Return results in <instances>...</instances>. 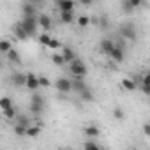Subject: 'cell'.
Segmentation results:
<instances>
[{
  "label": "cell",
  "instance_id": "cell-1",
  "mask_svg": "<svg viewBox=\"0 0 150 150\" xmlns=\"http://www.w3.org/2000/svg\"><path fill=\"white\" fill-rule=\"evenodd\" d=\"M118 32H120L122 39H125V41H136L138 39V28L132 21H124L120 25Z\"/></svg>",
  "mask_w": 150,
  "mask_h": 150
},
{
  "label": "cell",
  "instance_id": "cell-2",
  "mask_svg": "<svg viewBox=\"0 0 150 150\" xmlns=\"http://www.w3.org/2000/svg\"><path fill=\"white\" fill-rule=\"evenodd\" d=\"M69 72L72 74L74 78H80V80H83V78L87 76L88 69H87L85 62H81V60H74V62H71V64H69Z\"/></svg>",
  "mask_w": 150,
  "mask_h": 150
},
{
  "label": "cell",
  "instance_id": "cell-3",
  "mask_svg": "<svg viewBox=\"0 0 150 150\" xmlns=\"http://www.w3.org/2000/svg\"><path fill=\"white\" fill-rule=\"evenodd\" d=\"M21 27L25 28V32L28 34V37H34L35 34H37V28H39V16H35V18H21Z\"/></svg>",
  "mask_w": 150,
  "mask_h": 150
},
{
  "label": "cell",
  "instance_id": "cell-4",
  "mask_svg": "<svg viewBox=\"0 0 150 150\" xmlns=\"http://www.w3.org/2000/svg\"><path fill=\"white\" fill-rule=\"evenodd\" d=\"M55 88L60 94H69V92H72V80H69V78H58L55 81Z\"/></svg>",
  "mask_w": 150,
  "mask_h": 150
},
{
  "label": "cell",
  "instance_id": "cell-5",
  "mask_svg": "<svg viewBox=\"0 0 150 150\" xmlns=\"http://www.w3.org/2000/svg\"><path fill=\"white\" fill-rule=\"evenodd\" d=\"M21 13H23L25 18H35V16H39L37 4L35 2H23L21 4Z\"/></svg>",
  "mask_w": 150,
  "mask_h": 150
},
{
  "label": "cell",
  "instance_id": "cell-6",
  "mask_svg": "<svg viewBox=\"0 0 150 150\" xmlns=\"http://www.w3.org/2000/svg\"><path fill=\"white\" fill-rule=\"evenodd\" d=\"M110 58H111L113 62H117V64L124 62V58H125V50H124V42H117V46H115V50L111 51Z\"/></svg>",
  "mask_w": 150,
  "mask_h": 150
},
{
  "label": "cell",
  "instance_id": "cell-7",
  "mask_svg": "<svg viewBox=\"0 0 150 150\" xmlns=\"http://www.w3.org/2000/svg\"><path fill=\"white\" fill-rule=\"evenodd\" d=\"M11 83H13V87H16V88H21V87H27V74H23V72H13L11 74Z\"/></svg>",
  "mask_w": 150,
  "mask_h": 150
},
{
  "label": "cell",
  "instance_id": "cell-8",
  "mask_svg": "<svg viewBox=\"0 0 150 150\" xmlns=\"http://www.w3.org/2000/svg\"><path fill=\"white\" fill-rule=\"evenodd\" d=\"M74 7H76V2H72V0H58L57 2V9L60 13H74Z\"/></svg>",
  "mask_w": 150,
  "mask_h": 150
},
{
  "label": "cell",
  "instance_id": "cell-9",
  "mask_svg": "<svg viewBox=\"0 0 150 150\" xmlns=\"http://www.w3.org/2000/svg\"><path fill=\"white\" fill-rule=\"evenodd\" d=\"M99 46H101V51H103L104 55H108V57H110V55H111V51L115 50L117 42H115L113 39H108V37H106V39H103V41L99 42Z\"/></svg>",
  "mask_w": 150,
  "mask_h": 150
},
{
  "label": "cell",
  "instance_id": "cell-10",
  "mask_svg": "<svg viewBox=\"0 0 150 150\" xmlns=\"http://www.w3.org/2000/svg\"><path fill=\"white\" fill-rule=\"evenodd\" d=\"M39 87H41V83H39V76H35L34 72H28V74H27V88L32 90V92H35Z\"/></svg>",
  "mask_w": 150,
  "mask_h": 150
},
{
  "label": "cell",
  "instance_id": "cell-11",
  "mask_svg": "<svg viewBox=\"0 0 150 150\" xmlns=\"http://www.w3.org/2000/svg\"><path fill=\"white\" fill-rule=\"evenodd\" d=\"M62 57H64L65 64H71V62H74V60H78V58H76V51H74L71 46H64V48H62Z\"/></svg>",
  "mask_w": 150,
  "mask_h": 150
},
{
  "label": "cell",
  "instance_id": "cell-12",
  "mask_svg": "<svg viewBox=\"0 0 150 150\" xmlns=\"http://www.w3.org/2000/svg\"><path fill=\"white\" fill-rule=\"evenodd\" d=\"M13 34H14V37H16V39H20V41H25V39H28V34L25 32V28L21 27V23H20V21L13 25Z\"/></svg>",
  "mask_w": 150,
  "mask_h": 150
},
{
  "label": "cell",
  "instance_id": "cell-13",
  "mask_svg": "<svg viewBox=\"0 0 150 150\" xmlns=\"http://www.w3.org/2000/svg\"><path fill=\"white\" fill-rule=\"evenodd\" d=\"M83 134H85L87 138L94 139V138H99V136H101V129H99L97 125H85V127H83Z\"/></svg>",
  "mask_w": 150,
  "mask_h": 150
},
{
  "label": "cell",
  "instance_id": "cell-14",
  "mask_svg": "<svg viewBox=\"0 0 150 150\" xmlns=\"http://www.w3.org/2000/svg\"><path fill=\"white\" fill-rule=\"evenodd\" d=\"M14 124H20V125H23V127H27V129L34 125V124H32V117H28V115H25V113H20V115L16 117Z\"/></svg>",
  "mask_w": 150,
  "mask_h": 150
},
{
  "label": "cell",
  "instance_id": "cell-15",
  "mask_svg": "<svg viewBox=\"0 0 150 150\" xmlns=\"http://www.w3.org/2000/svg\"><path fill=\"white\" fill-rule=\"evenodd\" d=\"M58 18H60V23H64V25H72L78 20L76 16H74V13H60Z\"/></svg>",
  "mask_w": 150,
  "mask_h": 150
},
{
  "label": "cell",
  "instance_id": "cell-16",
  "mask_svg": "<svg viewBox=\"0 0 150 150\" xmlns=\"http://www.w3.org/2000/svg\"><path fill=\"white\" fill-rule=\"evenodd\" d=\"M39 27H42V30H50L51 28V18L44 13L39 14Z\"/></svg>",
  "mask_w": 150,
  "mask_h": 150
},
{
  "label": "cell",
  "instance_id": "cell-17",
  "mask_svg": "<svg viewBox=\"0 0 150 150\" xmlns=\"http://www.w3.org/2000/svg\"><path fill=\"white\" fill-rule=\"evenodd\" d=\"M87 87H88V85H87L83 80H80V78H74V80H72V90H74V92L81 94V92H83Z\"/></svg>",
  "mask_w": 150,
  "mask_h": 150
},
{
  "label": "cell",
  "instance_id": "cell-18",
  "mask_svg": "<svg viewBox=\"0 0 150 150\" xmlns=\"http://www.w3.org/2000/svg\"><path fill=\"white\" fill-rule=\"evenodd\" d=\"M120 85H122V88H124V90H129V92H132V90H136V88H138V83H136L134 80H131V78H124Z\"/></svg>",
  "mask_w": 150,
  "mask_h": 150
},
{
  "label": "cell",
  "instance_id": "cell-19",
  "mask_svg": "<svg viewBox=\"0 0 150 150\" xmlns=\"http://www.w3.org/2000/svg\"><path fill=\"white\" fill-rule=\"evenodd\" d=\"M7 60L13 62V64H21V55H20V51L13 48V50L7 53Z\"/></svg>",
  "mask_w": 150,
  "mask_h": 150
},
{
  "label": "cell",
  "instance_id": "cell-20",
  "mask_svg": "<svg viewBox=\"0 0 150 150\" xmlns=\"http://www.w3.org/2000/svg\"><path fill=\"white\" fill-rule=\"evenodd\" d=\"M41 131H42V125L41 124H35V125H32V127L27 129V136L28 138H37L41 134Z\"/></svg>",
  "mask_w": 150,
  "mask_h": 150
},
{
  "label": "cell",
  "instance_id": "cell-21",
  "mask_svg": "<svg viewBox=\"0 0 150 150\" xmlns=\"http://www.w3.org/2000/svg\"><path fill=\"white\" fill-rule=\"evenodd\" d=\"M76 23H78L80 28H87V27L90 25V16H88V14H80L78 20H76Z\"/></svg>",
  "mask_w": 150,
  "mask_h": 150
},
{
  "label": "cell",
  "instance_id": "cell-22",
  "mask_svg": "<svg viewBox=\"0 0 150 150\" xmlns=\"http://www.w3.org/2000/svg\"><path fill=\"white\" fill-rule=\"evenodd\" d=\"M11 50H13V42L9 39H2V41H0V51H2L4 55H7Z\"/></svg>",
  "mask_w": 150,
  "mask_h": 150
},
{
  "label": "cell",
  "instance_id": "cell-23",
  "mask_svg": "<svg viewBox=\"0 0 150 150\" xmlns=\"http://www.w3.org/2000/svg\"><path fill=\"white\" fill-rule=\"evenodd\" d=\"M2 113H4V117H6L7 120H16V117L20 115V113H18V108H16V106H13V108L6 110V111H2Z\"/></svg>",
  "mask_w": 150,
  "mask_h": 150
},
{
  "label": "cell",
  "instance_id": "cell-24",
  "mask_svg": "<svg viewBox=\"0 0 150 150\" xmlns=\"http://www.w3.org/2000/svg\"><path fill=\"white\" fill-rule=\"evenodd\" d=\"M28 110H30V113H34L35 117H39V115L44 111V104H35V103H30Z\"/></svg>",
  "mask_w": 150,
  "mask_h": 150
},
{
  "label": "cell",
  "instance_id": "cell-25",
  "mask_svg": "<svg viewBox=\"0 0 150 150\" xmlns=\"http://www.w3.org/2000/svg\"><path fill=\"white\" fill-rule=\"evenodd\" d=\"M14 104H13V101H11V97H2V99H0V110H2V111H6V110H9V108H13Z\"/></svg>",
  "mask_w": 150,
  "mask_h": 150
},
{
  "label": "cell",
  "instance_id": "cell-26",
  "mask_svg": "<svg viewBox=\"0 0 150 150\" xmlns=\"http://www.w3.org/2000/svg\"><path fill=\"white\" fill-rule=\"evenodd\" d=\"M97 27H99L101 30H108L110 21H108V16H106V14H101V16H99V20H97Z\"/></svg>",
  "mask_w": 150,
  "mask_h": 150
},
{
  "label": "cell",
  "instance_id": "cell-27",
  "mask_svg": "<svg viewBox=\"0 0 150 150\" xmlns=\"http://www.w3.org/2000/svg\"><path fill=\"white\" fill-rule=\"evenodd\" d=\"M80 97H81V101H85V103H92V101H94V94H92V90H90L88 87L80 94Z\"/></svg>",
  "mask_w": 150,
  "mask_h": 150
},
{
  "label": "cell",
  "instance_id": "cell-28",
  "mask_svg": "<svg viewBox=\"0 0 150 150\" xmlns=\"http://www.w3.org/2000/svg\"><path fill=\"white\" fill-rule=\"evenodd\" d=\"M120 9H122L125 14H131V13L134 11V7H132V4H131V0H122V2H120Z\"/></svg>",
  "mask_w": 150,
  "mask_h": 150
},
{
  "label": "cell",
  "instance_id": "cell-29",
  "mask_svg": "<svg viewBox=\"0 0 150 150\" xmlns=\"http://www.w3.org/2000/svg\"><path fill=\"white\" fill-rule=\"evenodd\" d=\"M111 113H113V118H115V120H124V118H125V111H124L120 106H115Z\"/></svg>",
  "mask_w": 150,
  "mask_h": 150
},
{
  "label": "cell",
  "instance_id": "cell-30",
  "mask_svg": "<svg viewBox=\"0 0 150 150\" xmlns=\"http://www.w3.org/2000/svg\"><path fill=\"white\" fill-rule=\"evenodd\" d=\"M83 150H103V148H101L94 139H88V141L83 143Z\"/></svg>",
  "mask_w": 150,
  "mask_h": 150
},
{
  "label": "cell",
  "instance_id": "cell-31",
  "mask_svg": "<svg viewBox=\"0 0 150 150\" xmlns=\"http://www.w3.org/2000/svg\"><path fill=\"white\" fill-rule=\"evenodd\" d=\"M13 131H14L16 136H27V127H23V125H20V124H14V125H13Z\"/></svg>",
  "mask_w": 150,
  "mask_h": 150
},
{
  "label": "cell",
  "instance_id": "cell-32",
  "mask_svg": "<svg viewBox=\"0 0 150 150\" xmlns=\"http://www.w3.org/2000/svg\"><path fill=\"white\" fill-rule=\"evenodd\" d=\"M51 62H53L55 65H64V64H65L62 53H55V55H51Z\"/></svg>",
  "mask_w": 150,
  "mask_h": 150
},
{
  "label": "cell",
  "instance_id": "cell-33",
  "mask_svg": "<svg viewBox=\"0 0 150 150\" xmlns=\"http://www.w3.org/2000/svg\"><path fill=\"white\" fill-rule=\"evenodd\" d=\"M30 103H35V104H44V97H42L41 94L34 92V94H32V97H30Z\"/></svg>",
  "mask_w": 150,
  "mask_h": 150
},
{
  "label": "cell",
  "instance_id": "cell-34",
  "mask_svg": "<svg viewBox=\"0 0 150 150\" xmlns=\"http://www.w3.org/2000/svg\"><path fill=\"white\" fill-rule=\"evenodd\" d=\"M39 42H41L42 46H50V42H51V37H50V35L44 32V34H41V35H39Z\"/></svg>",
  "mask_w": 150,
  "mask_h": 150
},
{
  "label": "cell",
  "instance_id": "cell-35",
  "mask_svg": "<svg viewBox=\"0 0 150 150\" xmlns=\"http://www.w3.org/2000/svg\"><path fill=\"white\" fill-rule=\"evenodd\" d=\"M48 48H51V50H58V48H62V42H60L58 39H51V42H50Z\"/></svg>",
  "mask_w": 150,
  "mask_h": 150
},
{
  "label": "cell",
  "instance_id": "cell-36",
  "mask_svg": "<svg viewBox=\"0 0 150 150\" xmlns=\"http://www.w3.org/2000/svg\"><path fill=\"white\" fill-rule=\"evenodd\" d=\"M39 83H41V87H51V83H50V80L46 78V76H39Z\"/></svg>",
  "mask_w": 150,
  "mask_h": 150
},
{
  "label": "cell",
  "instance_id": "cell-37",
  "mask_svg": "<svg viewBox=\"0 0 150 150\" xmlns=\"http://www.w3.org/2000/svg\"><path fill=\"white\" fill-rule=\"evenodd\" d=\"M141 131H143V134H145L146 138H150V122H146V124H143V127H141Z\"/></svg>",
  "mask_w": 150,
  "mask_h": 150
},
{
  "label": "cell",
  "instance_id": "cell-38",
  "mask_svg": "<svg viewBox=\"0 0 150 150\" xmlns=\"http://www.w3.org/2000/svg\"><path fill=\"white\" fill-rule=\"evenodd\" d=\"M141 85H150V72L145 74V76L141 78Z\"/></svg>",
  "mask_w": 150,
  "mask_h": 150
},
{
  "label": "cell",
  "instance_id": "cell-39",
  "mask_svg": "<svg viewBox=\"0 0 150 150\" xmlns=\"http://www.w3.org/2000/svg\"><path fill=\"white\" fill-rule=\"evenodd\" d=\"M131 4H132V7H134V9H138V7H141V6H143L141 0H131Z\"/></svg>",
  "mask_w": 150,
  "mask_h": 150
},
{
  "label": "cell",
  "instance_id": "cell-40",
  "mask_svg": "<svg viewBox=\"0 0 150 150\" xmlns=\"http://www.w3.org/2000/svg\"><path fill=\"white\" fill-rule=\"evenodd\" d=\"M141 87V90L146 94V96H150V85H139Z\"/></svg>",
  "mask_w": 150,
  "mask_h": 150
}]
</instances>
